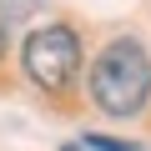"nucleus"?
Here are the masks:
<instances>
[{
    "label": "nucleus",
    "mask_w": 151,
    "mask_h": 151,
    "mask_svg": "<svg viewBox=\"0 0 151 151\" xmlns=\"http://www.w3.org/2000/svg\"><path fill=\"white\" fill-rule=\"evenodd\" d=\"M151 96V60L136 40H111L91 65V101L106 116H136Z\"/></svg>",
    "instance_id": "1"
},
{
    "label": "nucleus",
    "mask_w": 151,
    "mask_h": 151,
    "mask_svg": "<svg viewBox=\"0 0 151 151\" xmlns=\"http://www.w3.org/2000/svg\"><path fill=\"white\" fill-rule=\"evenodd\" d=\"M20 60L40 91H65L76 81V70H81V35L70 25H40L20 45Z\"/></svg>",
    "instance_id": "2"
},
{
    "label": "nucleus",
    "mask_w": 151,
    "mask_h": 151,
    "mask_svg": "<svg viewBox=\"0 0 151 151\" xmlns=\"http://www.w3.org/2000/svg\"><path fill=\"white\" fill-rule=\"evenodd\" d=\"M86 141H91L96 151H141L136 141H116V136H86Z\"/></svg>",
    "instance_id": "3"
},
{
    "label": "nucleus",
    "mask_w": 151,
    "mask_h": 151,
    "mask_svg": "<svg viewBox=\"0 0 151 151\" xmlns=\"http://www.w3.org/2000/svg\"><path fill=\"white\" fill-rule=\"evenodd\" d=\"M60 151H96V146H91V141H65Z\"/></svg>",
    "instance_id": "4"
},
{
    "label": "nucleus",
    "mask_w": 151,
    "mask_h": 151,
    "mask_svg": "<svg viewBox=\"0 0 151 151\" xmlns=\"http://www.w3.org/2000/svg\"><path fill=\"white\" fill-rule=\"evenodd\" d=\"M0 50H5V20H0Z\"/></svg>",
    "instance_id": "5"
}]
</instances>
